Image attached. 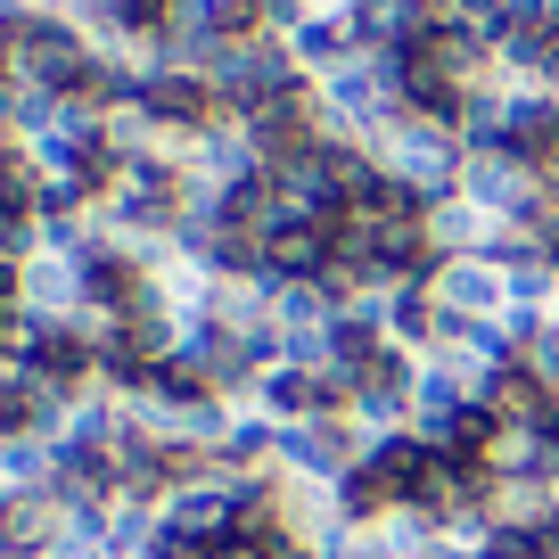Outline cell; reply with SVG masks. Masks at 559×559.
<instances>
[{
    "mask_svg": "<svg viewBox=\"0 0 559 559\" xmlns=\"http://www.w3.org/2000/svg\"><path fill=\"white\" fill-rule=\"evenodd\" d=\"M50 526H58V502H41V493H9V502H0V551H34Z\"/></svg>",
    "mask_w": 559,
    "mask_h": 559,
    "instance_id": "6da1fadb",
    "label": "cell"
},
{
    "mask_svg": "<svg viewBox=\"0 0 559 559\" xmlns=\"http://www.w3.org/2000/svg\"><path fill=\"white\" fill-rule=\"evenodd\" d=\"M83 362H91V354L74 346V337H41V346H34V379L41 386H83Z\"/></svg>",
    "mask_w": 559,
    "mask_h": 559,
    "instance_id": "7a4b0ae2",
    "label": "cell"
},
{
    "mask_svg": "<svg viewBox=\"0 0 559 559\" xmlns=\"http://www.w3.org/2000/svg\"><path fill=\"white\" fill-rule=\"evenodd\" d=\"M0 428L17 437V428H34V395H17V386H0Z\"/></svg>",
    "mask_w": 559,
    "mask_h": 559,
    "instance_id": "3957f363",
    "label": "cell"
}]
</instances>
